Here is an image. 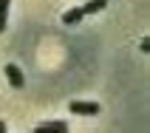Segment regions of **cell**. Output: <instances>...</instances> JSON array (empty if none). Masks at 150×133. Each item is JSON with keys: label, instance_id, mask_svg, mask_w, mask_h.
Listing matches in <instances>:
<instances>
[{"label": "cell", "instance_id": "6da1fadb", "mask_svg": "<svg viewBox=\"0 0 150 133\" xmlns=\"http://www.w3.org/2000/svg\"><path fill=\"white\" fill-rule=\"evenodd\" d=\"M71 113H79V116H96L99 113V102H82V99H74L68 105Z\"/></svg>", "mask_w": 150, "mask_h": 133}, {"label": "cell", "instance_id": "7a4b0ae2", "mask_svg": "<svg viewBox=\"0 0 150 133\" xmlns=\"http://www.w3.org/2000/svg\"><path fill=\"white\" fill-rule=\"evenodd\" d=\"M3 71H6L8 82H11V88H23V85H25V79H23V71H20V68H17L14 62H8V65L3 68Z\"/></svg>", "mask_w": 150, "mask_h": 133}, {"label": "cell", "instance_id": "3957f363", "mask_svg": "<svg viewBox=\"0 0 150 133\" xmlns=\"http://www.w3.org/2000/svg\"><path fill=\"white\" fill-rule=\"evenodd\" d=\"M34 133H68V122H42L34 127Z\"/></svg>", "mask_w": 150, "mask_h": 133}, {"label": "cell", "instance_id": "277c9868", "mask_svg": "<svg viewBox=\"0 0 150 133\" xmlns=\"http://www.w3.org/2000/svg\"><path fill=\"white\" fill-rule=\"evenodd\" d=\"M85 14H82V8H68L65 14H62V23L65 25H76V23H82Z\"/></svg>", "mask_w": 150, "mask_h": 133}, {"label": "cell", "instance_id": "5b68a950", "mask_svg": "<svg viewBox=\"0 0 150 133\" xmlns=\"http://www.w3.org/2000/svg\"><path fill=\"white\" fill-rule=\"evenodd\" d=\"M105 6H108V0H88V3H85V6H79V8H82V14L88 17V14H96V11H102Z\"/></svg>", "mask_w": 150, "mask_h": 133}, {"label": "cell", "instance_id": "8992f818", "mask_svg": "<svg viewBox=\"0 0 150 133\" xmlns=\"http://www.w3.org/2000/svg\"><path fill=\"white\" fill-rule=\"evenodd\" d=\"M6 20H8V0H0V34L6 31Z\"/></svg>", "mask_w": 150, "mask_h": 133}, {"label": "cell", "instance_id": "52a82bcc", "mask_svg": "<svg viewBox=\"0 0 150 133\" xmlns=\"http://www.w3.org/2000/svg\"><path fill=\"white\" fill-rule=\"evenodd\" d=\"M0 133H6V122L3 119H0Z\"/></svg>", "mask_w": 150, "mask_h": 133}]
</instances>
